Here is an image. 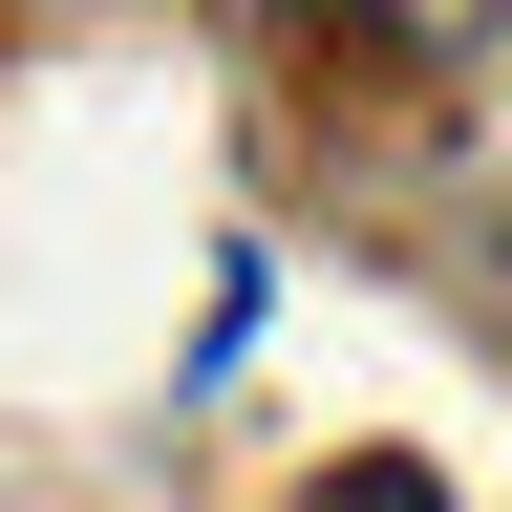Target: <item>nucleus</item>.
<instances>
[{"instance_id":"obj_1","label":"nucleus","mask_w":512,"mask_h":512,"mask_svg":"<svg viewBox=\"0 0 512 512\" xmlns=\"http://www.w3.org/2000/svg\"><path fill=\"white\" fill-rule=\"evenodd\" d=\"M320 512H427V470H342V491H320Z\"/></svg>"}]
</instances>
